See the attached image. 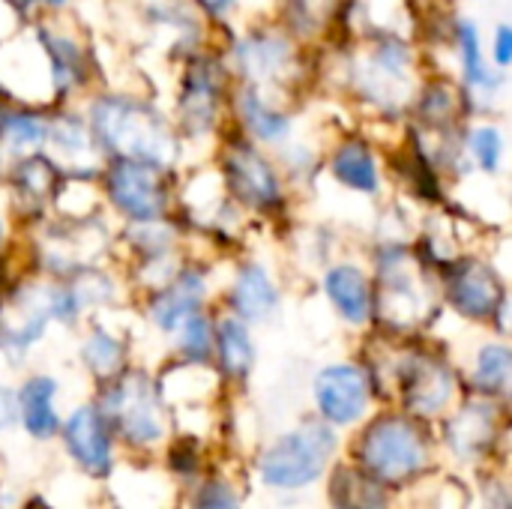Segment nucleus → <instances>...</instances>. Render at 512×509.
<instances>
[{"label":"nucleus","mask_w":512,"mask_h":509,"mask_svg":"<svg viewBox=\"0 0 512 509\" xmlns=\"http://www.w3.org/2000/svg\"><path fill=\"white\" fill-rule=\"evenodd\" d=\"M447 42L453 48L459 84L465 87V93L474 102L495 96L504 78L501 69H495V63L489 60V48L483 42L480 24L471 15H453L447 21Z\"/></svg>","instance_id":"nucleus-19"},{"label":"nucleus","mask_w":512,"mask_h":509,"mask_svg":"<svg viewBox=\"0 0 512 509\" xmlns=\"http://www.w3.org/2000/svg\"><path fill=\"white\" fill-rule=\"evenodd\" d=\"M195 509H240V504H237V498L231 495V489L213 483V486H207V489L198 495Z\"/></svg>","instance_id":"nucleus-37"},{"label":"nucleus","mask_w":512,"mask_h":509,"mask_svg":"<svg viewBox=\"0 0 512 509\" xmlns=\"http://www.w3.org/2000/svg\"><path fill=\"white\" fill-rule=\"evenodd\" d=\"M0 6L9 9L21 24H30V21H36L42 15L39 12V0H0Z\"/></svg>","instance_id":"nucleus-39"},{"label":"nucleus","mask_w":512,"mask_h":509,"mask_svg":"<svg viewBox=\"0 0 512 509\" xmlns=\"http://www.w3.org/2000/svg\"><path fill=\"white\" fill-rule=\"evenodd\" d=\"M72 9V0H39V12L42 15H63Z\"/></svg>","instance_id":"nucleus-42"},{"label":"nucleus","mask_w":512,"mask_h":509,"mask_svg":"<svg viewBox=\"0 0 512 509\" xmlns=\"http://www.w3.org/2000/svg\"><path fill=\"white\" fill-rule=\"evenodd\" d=\"M363 462L381 480H405L423 462V438L405 420H378L363 438Z\"/></svg>","instance_id":"nucleus-15"},{"label":"nucleus","mask_w":512,"mask_h":509,"mask_svg":"<svg viewBox=\"0 0 512 509\" xmlns=\"http://www.w3.org/2000/svg\"><path fill=\"white\" fill-rule=\"evenodd\" d=\"M228 69L234 81L264 87L288 99L306 75V51L303 42L294 39L279 21L249 24L243 30L228 33L222 45Z\"/></svg>","instance_id":"nucleus-5"},{"label":"nucleus","mask_w":512,"mask_h":509,"mask_svg":"<svg viewBox=\"0 0 512 509\" xmlns=\"http://www.w3.org/2000/svg\"><path fill=\"white\" fill-rule=\"evenodd\" d=\"M342 0H282L279 24L303 45L321 39L339 24Z\"/></svg>","instance_id":"nucleus-26"},{"label":"nucleus","mask_w":512,"mask_h":509,"mask_svg":"<svg viewBox=\"0 0 512 509\" xmlns=\"http://www.w3.org/2000/svg\"><path fill=\"white\" fill-rule=\"evenodd\" d=\"M213 360L228 378H246L255 366V339H252V324L240 321L231 312L216 315V348Z\"/></svg>","instance_id":"nucleus-24"},{"label":"nucleus","mask_w":512,"mask_h":509,"mask_svg":"<svg viewBox=\"0 0 512 509\" xmlns=\"http://www.w3.org/2000/svg\"><path fill=\"white\" fill-rule=\"evenodd\" d=\"M30 30L45 60L48 105H81L96 90V51L90 39L69 24V12L39 15L30 21Z\"/></svg>","instance_id":"nucleus-7"},{"label":"nucleus","mask_w":512,"mask_h":509,"mask_svg":"<svg viewBox=\"0 0 512 509\" xmlns=\"http://www.w3.org/2000/svg\"><path fill=\"white\" fill-rule=\"evenodd\" d=\"M81 111L105 159H141L162 168H180L186 144L171 111L153 96L96 87L81 102Z\"/></svg>","instance_id":"nucleus-1"},{"label":"nucleus","mask_w":512,"mask_h":509,"mask_svg":"<svg viewBox=\"0 0 512 509\" xmlns=\"http://www.w3.org/2000/svg\"><path fill=\"white\" fill-rule=\"evenodd\" d=\"M54 396H57V381L51 375H30L18 387V420L39 441L54 438L60 429V420L54 411Z\"/></svg>","instance_id":"nucleus-25"},{"label":"nucleus","mask_w":512,"mask_h":509,"mask_svg":"<svg viewBox=\"0 0 512 509\" xmlns=\"http://www.w3.org/2000/svg\"><path fill=\"white\" fill-rule=\"evenodd\" d=\"M492 432V417L486 408L474 405V408H465L462 417L453 423V444L459 450H477L483 447V441L489 438Z\"/></svg>","instance_id":"nucleus-34"},{"label":"nucleus","mask_w":512,"mask_h":509,"mask_svg":"<svg viewBox=\"0 0 512 509\" xmlns=\"http://www.w3.org/2000/svg\"><path fill=\"white\" fill-rule=\"evenodd\" d=\"M474 381L486 396L512 399V348L501 342H489L477 354Z\"/></svg>","instance_id":"nucleus-31"},{"label":"nucleus","mask_w":512,"mask_h":509,"mask_svg":"<svg viewBox=\"0 0 512 509\" xmlns=\"http://www.w3.org/2000/svg\"><path fill=\"white\" fill-rule=\"evenodd\" d=\"M333 495L342 509H384L381 492L375 489V483L360 474H351V471L336 477Z\"/></svg>","instance_id":"nucleus-33"},{"label":"nucleus","mask_w":512,"mask_h":509,"mask_svg":"<svg viewBox=\"0 0 512 509\" xmlns=\"http://www.w3.org/2000/svg\"><path fill=\"white\" fill-rule=\"evenodd\" d=\"M213 276H216L213 261L192 252L186 258V264L165 285L144 294L141 309H144V318L150 321V327L159 330L162 336H171L189 315L210 309Z\"/></svg>","instance_id":"nucleus-10"},{"label":"nucleus","mask_w":512,"mask_h":509,"mask_svg":"<svg viewBox=\"0 0 512 509\" xmlns=\"http://www.w3.org/2000/svg\"><path fill=\"white\" fill-rule=\"evenodd\" d=\"M192 6L213 24V27H228L243 0H192Z\"/></svg>","instance_id":"nucleus-36"},{"label":"nucleus","mask_w":512,"mask_h":509,"mask_svg":"<svg viewBox=\"0 0 512 509\" xmlns=\"http://www.w3.org/2000/svg\"><path fill=\"white\" fill-rule=\"evenodd\" d=\"M78 354L84 369L99 381H111L126 369V342L105 324H90Z\"/></svg>","instance_id":"nucleus-28"},{"label":"nucleus","mask_w":512,"mask_h":509,"mask_svg":"<svg viewBox=\"0 0 512 509\" xmlns=\"http://www.w3.org/2000/svg\"><path fill=\"white\" fill-rule=\"evenodd\" d=\"M66 447L72 459L90 471V474H108L111 468V438H108V420L99 408L81 405L66 423H63Z\"/></svg>","instance_id":"nucleus-21"},{"label":"nucleus","mask_w":512,"mask_h":509,"mask_svg":"<svg viewBox=\"0 0 512 509\" xmlns=\"http://www.w3.org/2000/svg\"><path fill=\"white\" fill-rule=\"evenodd\" d=\"M0 99H6V96H0Z\"/></svg>","instance_id":"nucleus-44"},{"label":"nucleus","mask_w":512,"mask_h":509,"mask_svg":"<svg viewBox=\"0 0 512 509\" xmlns=\"http://www.w3.org/2000/svg\"><path fill=\"white\" fill-rule=\"evenodd\" d=\"M222 306L252 327L273 321L282 309V285L270 264L255 255H240L228 273Z\"/></svg>","instance_id":"nucleus-14"},{"label":"nucleus","mask_w":512,"mask_h":509,"mask_svg":"<svg viewBox=\"0 0 512 509\" xmlns=\"http://www.w3.org/2000/svg\"><path fill=\"white\" fill-rule=\"evenodd\" d=\"M228 126H234L255 144L276 150L294 138L297 117L291 105L285 102V96L270 93L255 84L234 81L231 99H228Z\"/></svg>","instance_id":"nucleus-13"},{"label":"nucleus","mask_w":512,"mask_h":509,"mask_svg":"<svg viewBox=\"0 0 512 509\" xmlns=\"http://www.w3.org/2000/svg\"><path fill=\"white\" fill-rule=\"evenodd\" d=\"M180 183V168H162L141 159H105L99 171L102 204L120 225L177 213Z\"/></svg>","instance_id":"nucleus-6"},{"label":"nucleus","mask_w":512,"mask_h":509,"mask_svg":"<svg viewBox=\"0 0 512 509\" xmlns=\"http://www.w3.org/2000/svg\"><path fill=\"white\" fill-rule=\"evenodd\" d=\"M99 411L111 417L135 444H150L162 435V405L156 384L138 369H123L108 381Z\"/></svg>","instance_id":"nucleus-12"},{"label":"nucleus","mask_w":512,"mask_h":509,"mask_svg":"<svg viewBox=\"0 0 512 509\" xmlns=\"http://www.w3.org/2000/svg\"><path fill=\"white\" fill-rule=\"evenodd\" d=\"M489 60L495 63V69H510L512 66V24L510 21H501L495 30H492V39H489Z\"/></svg>","instance_id":"nucleus-35"},{"label":"nucleus","mask_w":512,"mask_h":509,"mask_svg":"<svg viewBox=\"0 0 512 509\" xmlns=\"http://www.w3.org/2000/svg\"><path fill=\"white\" fill-rule=\"evenodd\" d=\"M273 156H276V162H279V168H282L291 189H303V186L315 183L318 174H324V153L315 150L306 141L291 138L282 147H276Z\"/></svg>","instance_id":"nucleus-32"},{"label":"nucleus","mask_w":512,"mask_h":509,"mask_svg":"<svg viewBox=\"0 0 512 509\" xmlns=\"http://www.w3.org/2000/svg\"><path fill=\"white\" fill-rule=\"evenodd\" d=\"M495 321H498V327H501V330L512 333V294L510 291L504 294V300H501V309H498Z\"/></svg>","instance_id":"nucleus-41"},{"label":"nucleus","mask_w":512,"mask_h":509,"mask_svg":"<svg viewBox=\"0 0 512 509\" xmlns=\"http://www.w3.org/2000/svg\"><path fill=\"white\" fill-rule=\"evenodd\" d=\"M462 150L468 165H474L480 174H501L504 156H507V138L495 123H465L462 129Z\"/></svg>","instance_id":"nucleus-29"},{"label":"nucleus","mask_w":512,"mask_h":509,"mask_svg":"<svg viewBox=\"0 0 512 509\" xmlns=\"http://www.w3.org/2000/svg\"><path fill=\"white\" fill-rule=\"evenodd\" d=\"M72 294L78 297L84 315L87 312H102V309H111L120 303V294H123V273L111 270L108 261L105 264H90V267H81L75 270L72 276L63 279Z\"/></svg>","instance_id":"nucleus-27"},{"label":"nucleus","mask_w":512,"mask_h":509,"mask_svg":"<svg viewBox=\"0 0 512 509\" xmlns=\"http://www.w3.org/2000/svg\"><path fill=\"white\" fill-rule=\"evenodd\" d=\"M321 294L345 324L366 327L375 321V276L363 261H327L321 267Z\"/></svg>","instance_id":"nucleus-17"},{"label":"nucleus","mask_w":512,"mask_h":509,"mask_svg":"<svg viewBox=\"0 0 512 509\" xmlns=\"http://www.w3.org/2000/svg\"><path fill=\"white\" fill-rule=\"evenodd\" d=\"M177 354L189 363V366H207L213 360V348H216V315H210V309L189 315L174 333H171Z\"/></svg>","instance_id":"nucleus-30"},{"label":"nucleus","mask_w":512,"mask_h":509,"mask_svg":"<svg viewBox=\"0 0 512 509\" xmlns=\"http://www.w3.org/2000/svg\"><path fill=\"white\" fill-rule=\"evenodd\" d=\"M324 174L339 189L360 198H378L384 192V162L378 147L360 132H345L330 144L324 153Z\"/></svg>","instance_id":"nucleus-16"},{"label":"nucleus","mask_w":512,"mask_h":509,"mask_svg":"<svg viewBox=\"0 0 512 509\" xmlns=\"http://www.w3.org/2000/svg\"><path fill=\"white\" fill-rule=\"evenodd\" d=\"M18 423V390L0 384V429H9Z\"/></svg>","instance_id":"nucleus-38"},{"label":"nucleus","mask_w":512,"mask_h":509,"mask_svg":"<svg viewBox=\"0 0 512 509\" xmlns=\"http://www.w3.org/2000/svg\"><path fill=\"white\" fill-rule=\"evenodd\" d=\"M213 171L225 195L249 216L261 222H282L291 213V186L273 156V150L255 144L234 126H225L213 147Z\"/></svg>","instance_id":"nucleus-2"},{"label":"nucleus","mask_w":512,"mask_h":509,"mask_svg":"<svg viewBox=\"0 0 512 509\" xmlns=\"http://www.w3.org/2000/svg\"><path fill=\"white\" fill-rule=\"evenodd\" d=\"M315 405L324 420L348 426L363 417L369 405V378L360 366L333 363L315 375Z\"/></svg>","instance_id":"nucleus-20"},{"label":"nucleus","mask_w":512,"mask_h":509,"mask_svg":"<svg viewBox=\"0 0 512 509\" xmlns=\"http://www.w3.org/2000/svg\"><path fill=\"white\" fill-rule=\"evenodd\" d=\"M45 150L66 168V174L78 177H99L105 162L81 105H51Z\"/></svg>","instance_id":"nucleus-18"},{"label":"nucleus","mask_w":512,"mask_h":509,"mask_svg":"<svg viewBox=\"0 0 512 509\" xmlns=\"http://www.w3.org/2000/svg\"><path fill=\"white\" fill-rule=\"evenodd\" d=\"M12 216H9V210H6V201H3V195H0V264H6L9 261V243H12Z\"/></svg>","instance_id":"nucleus-40"},{"label":"nucleus","mask_w":512,"mask_h":509,"mask_svg":"<svg viewBox=\"0 0 512 509\" xmlns=\"http://www.w3.org/2000/svg\"><path fill=\"white\" fill-rule=\"evenodd\" d=\"M6 165H9V153H6V147L0 144V180H3V174H6Z\"/></svg>","instance_id":"nucleus-43"},{"label":"nucleus","mask_w":512,"mask_h":509,"mask_svg":"<svg viewBox=\"0 0 512 509\" xmlns=\"http://www.w3.org/2000/svg\"><path fill=\"white\" fill-rule=\"evenodd\" d=\"M333 432L324 423H303L279 438L261 459V477L279 489H297L312 483L333 456Z\"/></svg>","instance_id":"nucleus-11"},{"label":"nucleus","mask_w":512,"mask_h":509,"mask_svg":"<svg viewBox=\"0 0 512 509\" xmlns=\"http://www.w3.org/2000/svg\"><path fill=\"white\" fill-rule=\"evenodd\" d=\"M177 66L180 72L171 102L174 126L183 144H216L228 126V99L234 87L222 45H210Z\"/></svg>","instance_id":"nucleus-3"},{"label":"nucleus","mask_w":512,"mask_h":509,"mask_svg":"<svg viewBox=\"0 0 512 509\" xmlns=\"http://www.w3.org/2000/svg\"><path fill=\"white\" fill-rule=\"evenodd\" d=\"M348 87L378 114L411 111L420 87L414 45L396 30L369 33L366 48L357 51L348 63Z\"/></svg>","instance_id":"nucleus-4"},{"label":"nucleus","mask_w":512,"mask_h":509,"mask_svg":"<svg viewBox=\"0 0 512 509\" xmlns=\"http://www.w3.org/2000/svg\"><path fill=\"white\" fill-rule=\"evenodd\" d=\"M453 375L435 357H411L402 366V390L417 414H438L453 399Z\"/></svg>","instance_id":"nucleus-23"},{"label":"nucleus","mask_w":512,"mask_h":509,"mask_svg":"<svg viewBox=\"0 0 512 509\" xmlns=\"http://www.w3.org/2000/svg\"><path fill=\"white\" fill-rule=\"evenodd\" d=\"M63 183H66V168L48 150L12 156L0 180V195L6 201L12 225L24 231L42 225L54 213Z\"/></svg>","instance_id":"nucleus-8"},{"label":"nucleus","mask_w":512,"mask_h":509,"mask_svg":"<svg viewBox=\"0 0 512 509\" xmlns=\"http://www.w3.org/2000/svg\"><path fill=\"white\" fill-rule=\"evenodd\" d=\"M48 117H51V105L0 99V144L6 147L9 159L45 150Z\"/></svg>","instance_id":"nucleus-22"},{"label":"nucleus","mask_w":512,"mask_h":509,"mask_svg":"<svg viewBox=\"0 0 512 509\" xmlns=\"http://www.w3.org/2000/svg\"><path fill=\"white\" fill-rule=\"evenodd\" d=\"M435 279L441 300L468 321H495L507 294L498 267L480 255L447 258L435 270Z\"/></svg>","instance_id":"nucleus-9"}]
</instances>
